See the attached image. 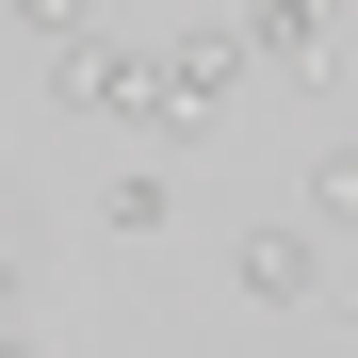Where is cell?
<instances>
[{"label":"cell","mask_w":358,"mask_h":358,"mask_svg":"<svg viewBox=\"0 0 358 358\" xmlns=\"http://www.w3.org/2000/svg\"><path fill=\"white\" fill-rule=\"evenodd\" d=\"M228 82H245V33H179V49H163V98H179V131H212V114H228Z\"/></svg>","instance_id":"cell-3"},{"label":"cell","mask_w":358,"mask_h":358,"mask_svg":"<svg viewBox=\"0 0 358 358\" xmlns=\"http://www.w3.org/2000/svg\"><path fill=\"white\" fill-rule=\"evenodd\" d=\"M17 33H33V49H82V33H98V0H17Z\"/></svg>","instance_id":"cell-5"},{"label":"cell","mask_w":358,"mask_h":358,"mask_svg":"<svg viewBox=\"0 0 358 358\" xmlns=\"http://www.w3.org/2000/svg\"><path fill=\"white\" fill-rule=\"evenodd\" d=\"M310 277H326L310 228H245V245H228V293H245V310H310Z\"/></svg>","instance_id":"cell-2"},{"label":"cell","mask_w":358,"mask_h":358,"mask_svg":"<svg viewBox=\"0 0 358 358\" xmlns=\"http://www.w3.org/2000/svg\"><path fill=\"white\" fill-rule=\"evenodd\" d=\"M66 66V114H98V131H179V98H163V49L131 33H82V49H49Z\"/></svg>","instance_id":"cell-1"},{"label":"cell","mask_w":358,"mask_h":358,"mask_svg":"<svg viewBox=\"0 0 358 358\" xmlns=\"http://www.w3.org/2000/svg\"><path fill=\"white\" fill-rule=\"evenodd\" d=\"M245 66H277V82H326V0H245Z\"/></svg>","instance_id":"cell-4"},{"label":"cell","mask_w":358,"mask_h":358,"mask_svg":"<svg viewBox=\"0 0 358 358\" xmlns=\"http://www.w3.org/2000/svg\"><path fill=\"white\" fill-rule=\"evenodd\" d=\"M310 196H326V228H358V131L326 147V179H310Z\"/></svg>","instance_id":"cell-6"}]
</instances>
